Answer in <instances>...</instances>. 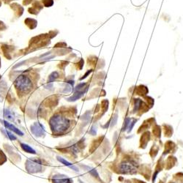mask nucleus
Segmentation results:
<instances>
[{"label":"nucleus","mask_w":183,"mask_h":183,"mask_svg":"<svg viewBox=\"0 0 183 183\" xmlns=\"http://www.w3.org/2000/svg\"><path fill=\"white\" fill-rule=\"evenodd\" d=\"M50 126L54 133L62 134L69 129L71 121L62 115L56 114L50 119Z\"/></svg>","instance_id":"f257e3e1"},{"label":"nucleus","mask_w":183,"mask_h":183,"mask_svg":"<svg viewBox=\"0 0 183 183\" xmlns=\"http://www.w3.org/2000/svg\"><path fill=\"white\" fill-rule=\"evenodd\" d=\"M15 86L20 92L27 93L33 88L32 81L26 75H20L15 81Z\"/></svg>","instance_id":"f03ea898"},{"label":"nucleus","mask_w":183,"mask_h":183,"mask_svg":"<svg viewBox=\"0 0 183 183\" xmlns=\"http://www.w3.org/2000/svg\"><path fill=\"white\" fill-rule=\"evenodd\" d=\"M26 169L32 174L42 172L43 169L42 161L37 158H30L26 162Z\"/></svg>","instance_id":"7ed1b4c3"},{"label":"nucleus","mask_w":183,"mask_h":183,"mask_svg":"<svg viewBox=\"0 0 183 183\" xmlns=\"http://www.w3.org/2000/svg\"><path fill=\"white\" fill-rule=\"evenodd\" d=\"M30 130L36 137H42L45 135L44 126L39 123H34L30 126Z\"/></svg>","instance_id":"20e7f679"},{"label":"nucleus","mask_w":183,"mask_h":183,"mask_svg":"<svg viewBox=\"0 0 183 183\" xmlns=\"http://www.w3.org/2000/svg\"><path fill=\"white\" fill-rule=\"evenodd\" d=\"M53 183H72L73 180L65 174H55L52 177Z\"/></svg>","instance_id":"39448f33"},{"label":"nucleus","mask_w":183,"mask_h":183,"mask_svg":"<svg viewBox=\"0 0 183 183\" xmlns=\"http://www.w3.org/2000/svg\"><path fill=\"white\" fill-rule=\"evenodd\" d=\"M0 122H1V123H3V125L5 126L6 128H8V129H9L13 132L16 133V134L19 135V136H24V133L21 132L19 129H18L16 126H14L13 125H12V124L8 123L7 121H5V120H0Z\"/></svg>","instance_id":"423d86ee"},{"label":"nucleus","mask_w":183,"mask_h":183,"mask_svg":"<svg viewBox=\"0 0 183 183\" xmlns=\"http://www.w3.org/2000/svg\"><path fill=\"white\" fill-rule=\"evenodd\" d=\"M87 90V89H85L84 90H79V91H75L73 95L69 98H67V101H76L77 100L80 99L83 95H84V93L86 92Z\"/></svg>","instance_id":"0eeeda50"},{"label":"nucleus","mask_w":183,"mask_h":183,"mask_svg":"<svg viewBox=\"0 0 183 183\" xmlns=\"http://www.w3.org/2000/svg\"><path fill=\"white\" fill-rule=\"evenodd\" d=\"M57 160L60 161V163H62V164H64L65 165H66V166L69 167L70 169H71L72 170H73V171H75L76 172H78V169L76 166V165H74L72 164V163H69L68 161H67L66 160H65L64 158H61V157H57Z\"/></svg>","instance_id":"6e6552de"},{"label":"nucleus","mask_w":183,"mask_h":183,"mask_svg":"<svg viewBox=\"0 0 183 183\" xmlns=\"http://www.w3.org/2000/svg\"><path fill=\"white\" fill-rule=\"evenodd\" d=\"M21 147L22 148V149L24 151H25L26 152H27V153H31V154H36V152L35 150L32 149V148L29 146L28 144H23L21 143Z\"/></svg>","instance_id":"1a4fd4ad"},{"label":"nucleus","mask_w":183,"mask_h":183,"mask_svg":"<svg viewBox=\"0 0 183 183\" xmlns=\"http://www.w3.org/2000/svg\"><path fill=\"white\" fill-rule=\"evenodd\" d=\"M4 117H5L6 119H8V120L13 121V120H14L15 114L13 112H11V111L5 109V111H4Z\"/></svg>","instance_id":"9d476101"},{"label":"nucleus","mask_w":183,"mask_h":183,"mask_svg":"<svg viewBox=\"0 0 183 183\" xmlns=\"http://www.w3.org/2000/svg\"><path fill=\"white\" fill-rule=\"evenodd\" d=\"M1 131H3V133L4 134H5V136L8 137L10 140H13V141H14V140H16V137L14 136L13 134L11 132H10L9 130H5V129H3V130H1Z\"/></svg>","instance_id":"9b49d317"},{"label":"nucleus","mask_w":183,"mask_h":183,"mask_svg":"<svg viewBox=\"0 0 183 183\" xmlns=\"http://www.w3.org/2000/svg\"><path fill=\"white\" fill-rule=\"evenodd\" d=\"M58 77H59V73H57V72H53V73L49 76V80H48V83H49V84H51V83L53 82L54 81H55Z\"/></svg>","instance_id":"f8f14e48"},{"label":"nucleus","mask_w":183,"mask_h":183,"mask_svg":"<svg viewBox=\"0 0 183 183\" xmlns=\"http://www.w3.org/2000/svg\"><path fill=\"white\" fill-rule=\"evenodd\" d=\"M6 161H7V158H6L5 154L3 153V151L0 150V165H3Z\"/></svg>","instance_id":"ddd939ff"}]
</instances>
